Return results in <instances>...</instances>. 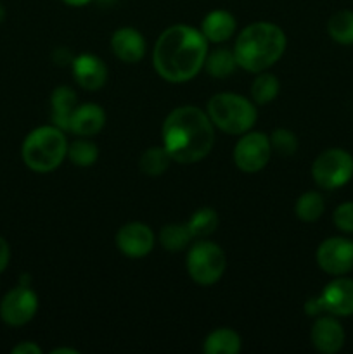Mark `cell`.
<instances>
[{"label": "cell", "mask_w": 353, "mask_h": 354, "mask_svg": "<svg viewBox=\"0 0 353 354\" xmlns=\"http://www.w3.org/2000/svg\"><path fill=\"white\" fill-rule=\"evenodd\" d=\"M10 261V248L3 237H0V273L7 268Z\"/></svg>", "instance_id": "32"}, {"label": "cell", "mask_w": 353, "mask_h": 354, "mask_svg": "<svg viewBox=\"0 0 353 354\" xmlns=\"http://www.w3.org/2000/svg\"><path fill=\"white\" fill-rule=\"evenodd\" d=\"M51 353L52 354H78L76 349H71V348H57V349H52Z\"/></svg>", "instance_id": "34"}, {"label": "cell", "mask_w": 353, "mask_h": 354, "mask_svg": "<svg viewBox=\"0 0 353 354\" xmlns=\"http://www.w3.org/2000/svg\"><path fill=\"white\" fill-rule=\"evenodd\" d=\"M272 144L270 137L263 131H246L241 135L239 142L234 147V165L241 169L242 173H258L269 165L272 158Z\"/></svg>", "instance_id": "8"}, {"label": "cell", "mask_w": 353, "mask_h": 354, "mask_svg": "<svg viewBox=\"0 0 353 354\" xmlns=\"http://www.w3.org/2000/svg\"><path fill=\"white\" fill-rule=\"evenodd\" d=\"M327 33L341 45H353V10L343 9L332 14L327 21Z\"/></svg>", "instance_id": "26"}, {"label": "cell", "mask_w": 353, "mask_h": 354, "mask_svg": "<svg viewBox=\"0 0 353 354\" xmlns=\"http://www.w3.org/2000/svg\"><path fill=\"white\" fill-rule=\"evenodd\" d=\"M332 221L343 234H353V201L339 204L332 213Z\"/></svg>", "instance_id": "29"}, {"label": "cell", "mask_w": 353, "mask_h": 354, "mask_svg": "<svg viewBox=\"0 0 353 354\" xmlns=\"http://www.w3.org/2000/svg\"><path fill=\"white\" fill-rule=\"evenodd\" d=\"M106 127V111L93 102L78 104V107L73 113L69 120L68 131H71L76 137H96Z\"/></svg>", "instance_id": "16"}, {"label": "cell", "mask_w": 353, "mask_h": 354, "mask_svg": "<svg viewBox=\"0 0 353 354\" xmlns=\"http://www.w3.org/2000/svg\"><path fill=\"white\" fill-rule=\"evenodd\" d=\"M311 178L325 190L346 185L353 178V156L339 147L320 152L311 165Z\"/></svg>", "instance_id": "7"}, {"label": "cell", "mask_w": 353, "mask_h": 354, "mask_svg": "<svg viewBox=\"0 0 353 354\" xmlns=\"http://www.w3.org/2000/svg\"><path fill=\"white\" fill-rule=\"evenodd\" d=\"M345 328L336 317H317L310 330V341L314 348L322 354H336L345 346Z\"/></svg>", "instance_id": "14"}, {"label": "cell", "mask_w": 353, "mask_h": 354, "mask_svg": "<svg viewBox=\"0 0 353 354\" xmlns=\"http://www.w3.org/2000/svg\"><path fill=\"white\" fill-rule=\"evenodd\" d=\"M38 311V296L30 286H17L3 296L0 303V318L10 327H23Z\"/></svg>", "instance_id": "9"}, {"label": "cell", "mask_w": 353, "mask_h": 354, "mask_svg": "<svg viewBox=\"0 0 353 354\" xmlns=\"http://www.w3.org/2000/svg\"><path fill=\"white\" fill-rule=\"evenodd\" d=\"M325 313L336 318L352 317L353 315V280L338 277L324 287L320 294Z\"/></svg>", "instance_id": "13"}, {"label": "cell", "mask_w": 353, "mask_h": 354, "mask_svg": "<svg viewBox=\"0 0 353 354\" xmlns=\"http://www.w3.org/2000/svg\"><path fill=\"white\" fill-rule=\"evenodd\" d=\"M325 211L324 197L315 190L305 192L298 197L296 204H294V213H296L298 220L305 221V223H315L322 218Z\"/></svg>", "instance_id": "22"}, {"label": "cell", "mask_w": 353, "mask_h": 354, "mask_svg": "<svg viewBox=\"0 0 353 354\" xmlns=\"http://www.w3.org/2000/svg\"><path fill=\"white\" fill-rule=\"evenodd\" d=\"M62 2H64L66 6H71V7H83L87 6V3L92 2V0H62Z\"/></svg>", "instance_id": "33"}, {"label": "cell", "mask_w": 353, "mask_h": 354, "mask_svg": "<svg viewBox=\"0 0 353 354\" xmlns=\"http://www.w3.org/2000/svg\"><path fill=\"white\" fill-rule=\"evenodd\" d=\"M235 28H237V23H235L234 14L225 9L211 10L201 21V33L211 44H224L230 40L235 33Z\"/></svg>", "instance_id": "17"}, {"label": "cell", "mask_w": 353, "mask_h": 354, "mask_svg": "<svg viewBox=\"0 0 353 354\" xmlns=\"http://www.w3.org/2000/svg\"><path fill=\"white\" fill-rule=\"evenodd\" d=\"M68 159L78 168H90L99 159V147L89 138L80 137L68 147Z\"/></svg>", "instance_id": "27"}, {"label": "cell", "mask_w": 353, "mask_h": 354, "mask_svg": "<svg viewBox=\"0 0 353 354\" xmlns=\"http://www.w3.org/2000/svg\"><path fill=\"white\" fill-rule=\"evenodd\" d=\"M3 19H6V9H3V6L0 3V24L3 23Z\"/></svg>", "instance_id": "35"}, {"label": "cell", "mask_w": 353, "mask_h": 354, "mask_svg": "<svg viewBox=\"0 0 353 354\" xmlns=\"http://www.w3.org/2000/svg\"><path fill=\"white\" fill-rule=\"evenodd\" d=\"M113 54L125 64H137L144 59L147 45L144 35L132 26L118 28L111 37Z\"/></svg>", "instance_id": "15"}, {"label": "cell", "mask_w": 353, "mask_h": 354, "mask_svg": "<svg viewBox=\"0 0 353 354\" xmlns=\"http://www.w3.org/2000/svg\"><path fill=\"white\" fill-rule=\"evenodd\" d=\"M163 147L172 161L196 165L211 152L215 144V124L206 111L197 106H180L166 116L161 128Z\"/></svg>", "instance_id": "2"}, {"label": "cell", "mask_w": 353, "mask_h": 354, "mask_svg": "<svg viewBox=\"0 0 353 354\" xmlns=\"http://www.w3.org/2000/svg\"><path fill=\"white\" fill-rule=\"evenodd\" d=\"M280 92V83L275 75L272 73H258L251 83V99L256 106H265V104L272 102L277 99Z\"/></svg>", "instance_id": "25"}, {"label": "cell", "mask_w": 353, "mask_h": 354, "mask_svg": "<svg viewBox=\"0 0 353 354\" xmlns=\"http://www.w3.org/2000/svg\"><path fill=\"white\" fill-rule=\"evenodd\" d=\"M286 47L287 38L282 28L269 21H256L239 33L232 50L239 68L258 75L279 62Z\"/></svg>", "instance_id": "3"}, {"label": "cell", "mask_w": 353, "mask_h": 354, "mask_svg": "<svg viewBox=\"0 0 353 354\" xmlns=\"http://www.w3.org/2000/svg\"><path fill=\"white\" fill-rule=\"evenodd\" d=\"M159 244L168 252H180L187 249L192 241L187 223H170L165 225L159 232Z\"/></svg>", "instance_id": "21"}, {"label": "cell", "mask_w": 353, "mask_h": 354, "mask_svg": "<svg viewBox=\"0 0 353 354\" xmlns=\"http://www.w3.org/2000/svg\"><path fill=\"white\" fill-rule=\"evenodd\" d=\"M68 140L61 128L45 124L31 130L21 147L23 161L31 171L51 173L62 165L68 156Z\"/></svg>", "instance_id": "4"}, {"label": "cell", "mask_w": 353, "mask_h": 354, "mask_svg": "<svg viewBox=\"0 0 353 354\" xmlns=\"http://www.w3.org/2000/svg\"><path fill=\"white\" fill-rule=\"evenodd\" d=\"M78 107V95L71 86H57L51 95V109H52V124L61 128L62 131H68L69 120L73 113Z\"/></svg>", "instance_id": "18"}, {"label": "cell", "mask_w": 353, "mask_h": 354, "mask_svg": "<svg viewBox=\"0 0 353 354\" xmlns=\"http://www.w3.org/2000/svg\"><path fill=\"white\" fill-rule=\"evenodd\" d=\"M237 68L239 66L237 61H235L234 50L227 47H220L213 52H208L206 61H204V69H206L208 75L218 80L228 78Z\"/></svg>", "instance_id": "20"}, {"label": "cell", "mask_w": 353, "mask_h": 354, "mask_svg": "<svg viewBox=\"0 0 353 354\" xmlns=\"http://www.w3.org/2000/svg\"><path fill=\"white\" fill-rule=\"evenodd\" d=\"M218 213L211 207H201V209L194 211L190 218L187 220V227H189L192 239H208L210 235L215 234L218 228Z\"/></svg>", "instance_id": "23"}, {"label": "cell", "mask_w": 353, "mask_h": 354, "mask_svg": "<svg viewBox=\"0 0 353 354\" xmlns=\"http://www.w3.org/2000/svg\"><path fill=\"white\" fill-rule=\"evenodd\" d=\"M305 313H307L308 317H320L322 313H325L320 296L310 297V299L305 303Z\"/></svg>", "instance_id": "30"}, {"label": "cell", "mask_w": 353, "mask_h": 354, "mask_svg": "<svg viewBox=\"0 0 353 354\" xmlns=\"http://www.w3.org/2000/svg\"><path fill=\"white\" fill-rule=\"evenodd\" d=\"M12 354H42V348L38 344H35V342L26 341L14 346Z\"/></svg>", "instance_id": "31"}, {"label": "cell", "mask_w": 353, "mask_h": 354, "mask_svg": "<svg viewBox=\"0 0 353 354\" xmlns=\"http://www.w3.org/2000/svg\"><path fill=\"white\" fill-rule=\"evenodd\" d=\"M208 44L201 30L189 24L166 28L152 48V66L165 82L180 85L196 78L204 69Z\"/></svg>", "instance_id": "1"}, {"label": "cell", "mask_w": 353, "mask_h": 354, "mask_svg": "<svg viewBox=\"0 0 353 354\" xmlns=\"http://www.w3.org/2000/svg\"><path fill=\"white\" fill-rule=\"evenodd\" d=\"M269 137L273 152H277L279 156H284V158H289V156L296 154L300 142H298V137L294 131L287 130V128H275Z\"/></svg>", "instance_id": "28"}, {"label": "cell", "mask_w": 353, "mask_h": 354, "mask_svg": "<svg viewBox=\"0 0 353 354\" xmlns=\"http://www.w3.org/2000/svg\"><path fill=\"white\" fill-rule=\"evenodd\" d=\"M116 248L121 254H125L130 259L145 258L149 252L154 249L156 235L145 223L141 221H132V223L123 225L116 232Z\"/></svg>", "instance_id": "11"}, {"label": "cell", "mask_w": 353, "mask_h": 354, "mask_svg": "<svg viewBox=\"0 0 353 354\" xmlns=\"http://www.w3.org/2000/svg\"><path fill=\"white\" fill-rule=\"evenodd\" d=\"M185 268L197 286L211 287L224 277L227 258H225L224 249L217 242L197 239L192 245H189Z\"/></svg>", "instance_id": "6"}, {"label": "cell", "mask_w": 353, "mask_h": 354, "mask_svg": "<svg viewBox=\"0 0 353 354\" xmlns=\"http://www.w3.org/2000/svg\"><path fill=\"white\" fill-rule=\"evenodd\" d=\"M315 259L322 272L343 277L353 270V241L345 237H329L320 242Z\"/></svg>", "instance_id": "10"}, {"label": "cell", "mask_w": 353, "mask_h": 354, "mask_svg": "<svg viewBox=\"0 0 353 354\" xmlns=\"http://www.w3.org/2000/svg\"><path fill=\"white\" fill-rule=\"evenodd\" d=\"M172 165V158H170L168 151H166L163 145H154V147H149L147 151H144V154L141 156V171L145 176H161L163 173H166V169Z\"/></svg>", "instance_id": "24"}, {"label": "cell", "mask_w": 353, "mask_h": 354, "mask_svg": "<svg viewBox=\"0 0 353 354\" xmlns=\"http://www.w3.org/2000/svg\"><path fill=\"white\" fill-rule=\"evenodd\" d=\"M206 113L215 128L227 135H239L251 130L258 118L256 104L234 92L217 93L208 100Z\"/></svg>", "instance_id": "5"}, {"label": "cell", "mask_w": 353, "mask_h": 354, "mask_svg": "<svg viewBox=\"0 0 353 354\" xmlns=\"http://www.w3.org/2000/svg\"><path fill=\"white\" fill-rule=\"evenodd\" d=\"M73 78L80 88L87 92H96L100 90L107 82V66L100 57L93 54H80L73 57L71 62Z\"/></svg>", "instance_id": "12"}, {"label": "cell", "mask_w": 353, "mask_h": 354, "mask_svg": "<svg viewBox=\"0 0 353 354\" xmlns=\"http://www.w3.org/2000/svg\"><path fill=\"white\" fill-rule=\"evenodd\" d=\"M241 348V335L225 327L210 332L203 342V351L206 354H237Z\"/></svg>", "instance_id": "19"}]
</instances>
